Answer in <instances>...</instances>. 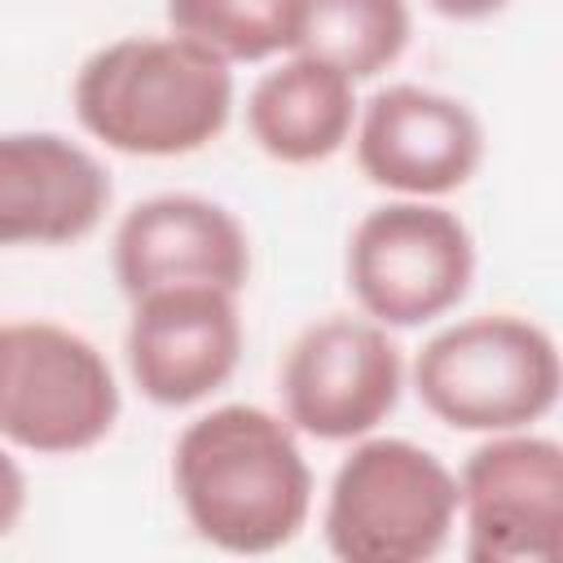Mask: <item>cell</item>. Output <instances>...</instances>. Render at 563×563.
<instances>
[{
    "mask_svg": "<svg viewBox=\"0 0 563 563\" xmlns=\"http://www.w3.org/2000/svg\"><path fill=\"white\" fill-rule=\"evenodd\" d=\"M172 488L189 528L224 554H273L303 532L312 510L299 435L260 405H216L185 422Z\"/></svg>",
    "mask_w": 563,
    "mask_h": 563,
    "instance_id": "6da1fadb",
    "label": "cell"
},
{
    "mask_svg": "<svg viewBox=\"0 0 563 563\" xmlns=\"http://www.w3.org/2000/svg\"><path fill=\"white\" fill-rule=\"evenodd\" d=\"M70 101L79 128L106 150L180 158L229 128L233 66L176 31L123 35L79 66Z\"/></svg>",
    "mask_w": 563,
    "mask_h": 563,
    "instance_id": "7a4b0ae2",
    "label": "cell"
},
{
    "mask_svg": "<svg viewBox=\"0 0 563 563\" xmlns=\"http://www.w3.org/2000/svg\"><path fill=\"white\" fill-rule=\"evenodd\" d=\"M413 391L453 431H519L559 405L563 365L545 325L519 312H479L435 330L413 356Z\"/></svg>",
    "mask_w": 563,
    "mask_h": 563,
    "instance_id": "3957f363",
    "label": "cell"
},
{
    "mask_svg": "<svg viewBox=\"0 0 563 563\" xmlns=\"http://www.w3.org/2000/svg\"><path fill=\"white\" fill-rule=\"evenodd\" d=\"M457 528V475L422 444L361 435L339 462L321 532L343 563H422Z\"/></svg>",
    "mask_w": 563,
    "mask_h": 563,
    "instance_id": "277c9868",
    "label": "cell"
},
{
    "mask_svg": "<svg viewBox=\"0 0 563 563\" xmlns=\"http://www.w3.org/2000/svg\"><path fill=\"white\" fill-rule=\"evenodd\" d=\"M119 383L106 352L57 321L0 330V440L40 457L101 444L119 422Z\"/></svg>",
    "mask_w": 563,
    "mask_h": 563,
    "instance_id": "5b68a950",
    "label": "cell"
},
{
    "mask_svg": "<svg viewBox=\"0 0 563 563\" xmlns=\"http://www.w3.org/2000/svg\"><path fill=\"white\" fill-rule=\"evenodd\" d=\"M343 273L361 317L387 330H413L466 299L475 238L435 198H396L356 220Z\"/></svg>",
    "mask_w": 563,
    "mask_h": 563,
    "instance_id": "8992f818",
    "label": "cell"
},
{
    "mask_svg": "<svg viewBox=\"0 0 563 563\" xmlns=\"http://www.w3.org/2000/svg\"><path fill=\"white\" fill-rule=\"evenodd\" d=\"M471 563H554L563 550V449L532 427L484 435L457 471Z\"/></svg>",
    "mask_w": 563,
    "mask_h": 563,
    "instance_id": "52a82bcc",
    "label": "cell"
},
{
    "mask_svg": "<svg viewBox=\"0 0 563 563\" xmlns=\"http://www.w3.org/2000/svg\"><path fill=\"white\" fill-rule=\"evenodd\" d=\"M405 387V356L387 325L369 317L312 321L282 361L286 422L312 440L347 444L396 409Z\"/></svg>",
    "mask_w": 563,
    "mask_h": 563,
    "instance_id": "ba28073f",
    "label": "cell"
},
{
    "mask_svg": "<svg viewBox=\"0 0 563 563\" xmlns=\"http://www.w3.org/2000/svg\"><path fill=\"white\" fill-rule=\"evenodd\" d=\"M356 167L369 185L400 198H444L484 163L479 114L422 84H387L356 106Z\"/></svg>",
    "mask_w": 563,
    "mask_h": 563,
    "instance_id": "9c48e42d",
    "label": "cell"
},
{
    "mask_svg": "<svg viewBox=\"0 0 563 563\" xmlns=\"http://www.w3.org/2000/svg\"><path fill=\"white\" fill-rule=\"evenodd\" d=\"M238 295L220 286H163L132 299L123 356L145 400L185 409L220 391L242 361Z\"/></svg>",
    "mask_w": 563,
    "mask_h": 563,
    "instance_id": "30bf717a",
    "label": "cell"
},
{
    "mask_svg": "<svg viewBox=\"0 0 563 563\" xmlns=\"http://www.w3.org/2000/svg\"><path fill=\"white\" fill-rule=\"evenodd\" d=\"M110 264L128 299L163 286H220L238 295L251 277V238L224 202L154 194L123 211Z\"/></svg>",
    "mask_w": 563,
    "mask_h": 563,
    "instance_id": "8fae6325",
    "label": "cell"
},
{
    "mask_svg": "<svg viewBox=\"0 0 563 563\" xmlns=\"http://www.w3.org/2000/svg\"><path fill=\"white\" fill-rule=\"evenodd\" d=\"M101 158L62 132H0V251L66 246L110 211Z\"/></svg>",
    "mask_w": 563,
    "mask_h": 563,
    "instance_id": "7c38bea8",
    "label": "cell"
},
{
    "mask_svg": "<svg viewBox=\"0 0 563 563\" xmlns=\"http://www.w3.org/2000/svg\"><path fill=\"white\" fill-rule=\"evenodd\" d=\"M356 106V84L347 75L317 57L290 53L255 79L246 97V132L273 163L308 167L352 141Z\"/></svg>",
    "mask_w": 563,
    "mask_h": 563,
    "instance_id": "4fadbf2b",
    "label": "cell"
},
{
    "mask_svg": "<svg viewBox=\"0 0 563 563\" xmlns=\"http://www.w3.org/2000/svg\"><path fill=\"white\" fill-rule=\"evenodd\" d=\"M413 35L409 0H299L295 48L347 75L352 84L400 62Z\"/></svg>",
    "mask_w": 563,
    "mask_h": 563,
    "instance_id": "5bb4252c",
    "label": "cell"
},
{
    "mask_svg": "<svg viewBox=\"0 0 563 563\" xmlns=\"http://www.w3.org/2000/svg\"><path fill=\"white\" fill-rule=\"evenodd\" d=\"M167 26L229 66L264 62L295 48L299 0H167Z\"/></svg>",
    "mask_w": 563,
    "mask_h": 563,
    "instance_id": "9a60e30c",
    "label": "cell"
},
{
    "mask_svg": "<svg viewBox=\"0 0 563 563\" xmlns=\"http://www.w3.org/2000/svg\"><path fill=\"white\" fill-rule=\"evenodd\" d=\"M26 515V471L9 449H0V541L22 523Z\"/></svg>",
    "mask_w": 563,
    "mask_h": 563,
    "instance_id": "2e32d148",
    "label": "cell"
},
{
    "mask_svg": "<svg viewBox=\"0 0 563 563\" xmlns=\"http://www.w3.org/2000/svg\"><path fill=\"white\" fill-rule=\"evenodd\" d=\"M422 4L440 18H453V22H479V18L501 13L510 0H422Z\"/></svg>",
    "mask_w": 563,
    "mask_h": 563,
    "instance_id": "e0dca14e",
    "label": "cell"
},
{
    "mask_svg": "<svg viewBox=\"0 0 563 563\" xmlns=\"http://www.w3.org/2000/svg\"><path fill=\"white\" fill-rule=\"evenodd\" d=\"M0 330H4V325H0Z\"/></svg>",
    "mask_w": 563,
    "mask_h": 563,
    "instance_id": "ac0fdd59",
    "label": "cell"
}]
</instances>
